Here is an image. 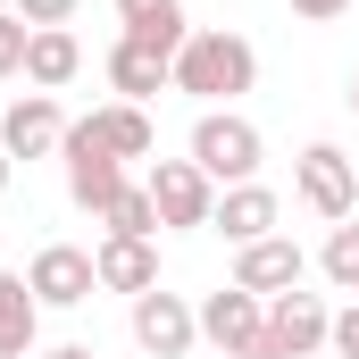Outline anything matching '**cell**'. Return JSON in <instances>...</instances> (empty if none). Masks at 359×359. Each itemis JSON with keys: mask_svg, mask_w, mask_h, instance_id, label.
<instances>
[{"mask_svg": "<svg viewBox=\"0 0 359 359\" xmlns=\"http://www.w3.org/2000/svg\"><path fill=\"white\" fill-rule=\"evenodd\" d=\"M8 176H17V159H8V151H0V192H8Z\"/></svg>", "mask_w": 359, "mask_h": 359, "instance_id": "obj_27", "label": "cell"}, {"mask_svg": "<svg viewBox=\"0 0 359 359\" xmlns=\"http://www.w3.org/2000/svg\"><path fill=\"white\" fill-rule=\"evenodd\" d=\"M100 226H109V234H134V243H151V234H159V209H151V192H142V184H126V192L100 209Z\"/></svg>", "mask_w": 359, "mask_h": 359, "instance_id": "obj_19", "label": "cell"}, {"mask_svg": "<svg viewBox=\"0 0 359 359\" xmlns=\"http://www.w3.org/2000/svg\"><path fill=\"white\" fill-rule=\"evenodd\" d=\"M142 192H151V209H159V226H209V209H217V184L201 176L192 159H159Z\"/></svg>", "mask_w": 359, "mask_h": 359, "instance_id": "obj_7", "label": "cell"}, {"mask_svg": "<svg viewBox=\"0 0 359 359\" xmlns=\"http://www.w3.org/2000/svg\"><path fill=\"white\" fill-rule=\"evenodd\" d=\"M109 84H117V100H151L159 84H176V59L151 50V42H134V34H117V50H109Z\"/></svg>", "mask_w": 359, "mask_h": 359, "instance_id": "obj_13", "label": "cell"}, {"mask_svg": "<svg viewBox=\"0 0 359 359\" xmlns=\"http://www.w3.org/2000/svg\"><path fill=\"white\" fill-rule=\"evenodd\" d=\"M59 159H67V201H76V209H92V217H100V209H109V201L126 192V159H109V151L92 142V134H84V117L67 126Z\"/></svg>", "mask_w": 359, "mask_h": 359, "instance_id": "obj_5", "label": "cell"}, {"mask_svg": "<svg viewBox=\"0 0 359 359\" xmlns=\"http://www.w3.org/2000/svg\"><path fill=\"white\" fill-rule=\"evenodd\" d=\"M42 359H92V343H59V351H42Z\"/></svg>", "mask_w": 359, "mask_h": 359, "instance_id": "obj_26", "label": "cell"}, {"mask_svg": "<svg viewBox=\"0 0 359 359\" xmlns=\"http://www.w3.org/2000/svg\"><path fill=\"white\" fill-rule=\"evenodd\" d=\"M8 8H17V17H25L34 34H42V25H67V17H76V0H8Z\"/></svg>", "mask_w": 359, "mask_h": 359, "instance_id": "obj_22", "label": "cell"}, {"mask_svg": "<svg viewBox=\"0 0 359 359\" xmlns=\"http://www.w3.org/2000/svg\"><path fill=\"white\" fill-rule=\"evenodd\" d=\"M343 8H351V0H292V17H309V25H334Z\"/></svg>", "mask_w": 359, "mask_h": 359, "instance_id": "obj_24", "label": "cell"}, {"mask_svg": "<svg viewBox=\"0 0 359 359\" xmlns=\"http://www.w3.org/2000/svg\"><path fill=\"white\" fill-rule=\"evenodd\" d=\"M0 8H8V0H0Z\"/></svg>", "mask_w": 359, "mask_h": 359, "instance_id": "obj_29", "label": "cell"}, {"mask_svg": "<svg viewBox=\"0 0 359 359\" xmlns=\"http://www.w3.org/2000/svg\"><path fill=\"white\" fill-rule=\"evenodd\" d=\"M134 343H142L151 359H184L192 343H201V309H192L184 292H159V284L134 292Z\"/></svg>", "mask_w": 359, "mask_h": 359, "instance_id": "obj_4", "label": "cell"}, {"mask_svg": "<svg viewBox=\"0 0 359 359\" xmlns=\"http://www.w3.org/2000/svg\"><path fill=\"white\" fill-rule=\"evenodd\" d=\"M92 276H100V292H151V284H159V251L134 243V234H109V243L92 251Z\"/></svg>", "mask_w": 359, "mask_h": 359, "instance_id": "obj_14", "label": "cell"}, {"mask_svg": "<svg viewBox=\"0 0 359 359\" xmlns=\"http://www.w3.org/2000/svg\"><path fill=\"white\" fill-rule=\"evenodd\" d=\"M76 67H84V50H76V34H67V25H42V34L25 42V84H34V92L76 84Z\"/></svg>", "mask_w": 359, "mask_h": 359, "instance_id": "obj_17", "label": "cell"}, {"mask_svg": "<svg viewBox=\"0 0 359 359\" xmlns=\"http://www.w3.org/2000/svg\"><path fill=\"white\" fill-rule=\"evenodd\" d=\"M84 134L109 151V159H151V117H142V100H109V109H92L84 117Z\"/></svg>", "mask_w": 359, "mask_h": 359, "instance_id": "obj_15", "label": "cell"}, {"mask_svg": "<svg viewBox=\"0 0 359 359\" xmlns=\"http://www.w3.org/2000/svg\"><path fill=\"white\" fill-rule=\"evenodd\" d=\"M259 159H268V142H259L251 117L201 109V126H192V168H201L209 184H259Z\"/></svg>", "mask_w": 359, "mask_h": 359, "instance_id": "obj_2", "label": "cell"}, {"mask_svg": "<svg viewBox=\"0 0 359 359\" xmlns=\"http://www.w3.org/2000/svg\"><path fill=\"white\" fill-rule=\"evenodd\" d=\"M318 268H326V284H334V292H351V301H359V226H351V217H343V226L326 234Z\"/></svg>", "mask_w": 359, "mask_h": 359, "instance_id": "obj_20", "label": "cell"}, {"mask_svg": "<svg viewBox=\"0 0 359 359\" xmlns=\"http://www.w3.org/2000/svg\"><path fill=\"white\" fill-rule=\"evenodd\" d=\"M34 334H42V301H34V284L0 268V359H25Z\"/></svg>", "mask_w": 359, "mask_h": 359, "instance_id": "obj_18", "label": "cell"}, {"mask_svg": "<svg viewBox=\"0 0 359 359\" xmlns=\"http://www.w3.org/2000/svg\"><path fill=\"white\" fill-rule=\"evenodd\" d=\"M117 25H126L134 42L168 50V59H176L184 42H192V25H184V0H117Z\"/></svg>", "mask_w": 359, "mask_h": 359, "instance_id": "obj_16", "label": "cell"}, {"mask_svg": "<svg viewBox=\"0 0 359 359\" xmlns=\"http://www.w3.org/2000/svg\"><path fill=\"white\" fill-rule=\"evenodd\" d=\"M251 84H259V50H251L243 34H226V25L192 34L176 50V92H192L201 109H234Z\"/></svg>", "mask_w": 359, "mask_h": 359, "instance_id": "obj_1", "label": "cell"}, {"mask_svg": "<svg viewBox=\"0 0 359 359\" xmlns=\"http://www.w3.org/2000/svg\"><path fill=\"white\" fill-rule=\"evenodd\" d=\"M268 334L284 343V359H309V351H326L334 309H326L318 292H276V301H268Z\"/></svg>", "mask_w": 359, "mask_h": 359, "instance_id": "obj_12", "label": "cell"}, {"mask_svg": "<svg viewBox=\"0 0 359 359\" xmlns=\"http://www.w3.org/2000/svg\"><path fill=\"white\" fill-rule=\"evenodd\" d=\"M59 142H67V117H59L50 92H25V100L0 109V151H8V159H50Z\"/></svg>", "mask_w": 359, "mask_h": 359, "instance_id": "obj_8", "label": "cell"}, {"mask_svg": "<svg viewBox=\"0 0 359 359\" xmlns=\"http://www.w3.org/2000/svg\"><path fill=\"white\" fill-rule=\"evenodd\" d=\"M351 109H359V84H351Z\"/></svg>", "mask_w": 359, "mask_h": 359, "instance_id": "obj_28", "label": "cell"}, {"mask_svg": "<svg viewBox=\"0 0 359 359\" xmlns=\"http://www.w3.org/2000/svg\"><path fill=\"white\" fill-rule=\"evenodd\" d=\"M25 42H34V25L17 8H0V76H25Z\"/></svg>", "mask_w": 359, "mask_h": 359, "instance_id": "obj_21", "label": "cell"}, {"mask_svg": "<svg viewBox=\"0 0 359 359\" xmlns=\"http://www.w3.org/2000/svg\"><path fill=\"white\" fill-rule=\"evenodd\" d=\"M259 334H268V301H259V292L226 284V292H209V301H201V343H217L226 359L243 351V343H259Z\"/></svg>", "mask_w": 359, "mask_h": 359, "instance_id": "obj_9", "label": "cell"}, {"mask_svg": "<svg viewBox=\"0 0 359 359\" xmlns=\"http://www.w3.org/2000/svg\"><path fill=\"white\" fill-rule=\"evenodd\" d=\"M234 359H284V343H276V334H259V343H243Z\"/></svg>", "mask_w": 359, "mask_h": 359, "instance_id": "obj_25", "label": "cell"}, {"mask_svg": "<svg viewBox=\"0 0 359 359\" xmlns=\"http://www.w3.org/2000/svg\"><path fill=\"white\" fill-rule=\"evenodd\" d=\"M292 192H301V209H309V217L343 226V217L359 209V159H343L334 142H309V151L292 159Z\"/></svg>", "mask_w": 359, "mask_h": 359, "instance_id": "obj_3", "label": "cell"}, {"mask_svg": "<svg viewBox=\"0 0 359 359\" xmlns=\"http://www.w3.org/2000/svg\"><path fill=\"white\" fill-rule=\"evenodd\" d=\"M276 217H284V201H276L268 184H226V192H217V209H209V226H217L234 251H243V243H268Z\"/></svg>", "mask_w": 359, "mask_h": 359, "instance_id": "obj_11", "label": "cell"}, {"mask_svg": "<svg viewBox=\"0 0 359 359\" xmlns=\"http://www.w3.org/2000/svg\"><path fill=\"white\" fill-rule=\"evenodd\" d=\"M326 343H334V359H359V301L334 309V334H326Z\"/></svg>", "mask_w": 359, "mask_h": 359, "instance_id": "obj_23", "label": "cell"}, {"mask_svg": "<svg viewBox=\"0 0 359 359\" xmlns=\"http://www.w3.org/2000/svg\"><path fill=\"white\" fill-rule=\"evenodd\" d=\"M301 276H309V259H301V243H284V234L243 243V251H234V284H243V292H259V301L301 292Z\"/></svg>", "mask_w": 359, "mask_h": 359, "instance_id": "obj_10", "label": "cell"}, {"mask_svg": "<svg viewBox=\"0 0 359 359\" xmlns=\"http://www.w3.org/2000/svg\"><path fill=\"white\" fill-rule=\"evenodd\" d=\"M25 284H34V301H42V309H84L92 292H100L92 251H76V243H42V251H34V268H25Z\"/></svg>", "mask_w": 359, "mask_h": 359, "instance_id": "obj_6", "label": "cell"}]
</instances>
